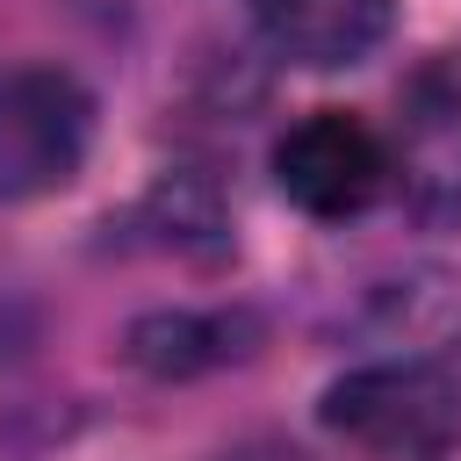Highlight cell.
<instances>
[{
	"mask_svg": "<svg viewBox=\"0 0 461 461\" xmlns=\"http://www.w3.org/2000/svg\"><path fill=\"white\" fill-rule=\"evenodd\" d=\"M324 425L375 461H439L461 447V346L367 360L324 389Z\"/></svg>",
	"mask_w": 461,
	"mask_h": 461,
	"instance_id": "6da1fadb",
	"label": "cell"
},
{
	"mask_svg": "<svg viewBox=\"0 0 461 461\" xmlns=\"http://www.w3.org/2000/svg\"><path fill=\"white\" fill-rule=\"evenodd\" d=\"M389 180L418 223H432V230L461 223V72L447 58L418 65L396 101Z\"/></svg>",
	"mask_w": 461,
	"mask_h": 461,
	"instance_id": "277c9868",
	"label": "cell"
},
{
	"mask_svg": "<svg viewBox=\"0 0 461 461\" xmlns=\"http://www.w3.org/2000/svg\"><path fill=\"white\" fill-rule=\"evenodd\" d=\"M274 187L324 223L360 216L382 187H389V144L375 137V122H360L353 108H310L303 122L281 130L274 144Z\"/></svg>",
	"mask_w": 461,
	"mask_h": 461,
	"instance_id": "3957f363",
	"label": "cell"
},
{
	"mask_svg": "<svg viewBox=\"0 0 461 461\" xmlns=\"http://www.w3.org/2000/svg\"><path fill=\"white\" fill-rule=\"evenodd\" d=\"M94 144V94L65 65H0V202L58 194Z\"/></svg>",
	"mask_w": 461,
	"mask_h": 461,
	"instance_id": "7a4b0ae2",
	"label": "cell"
},
{
	"mask_svg": "<svg viewBox=\"0 0 461 461\" xmlns=\"http://www.w3.org/2000/svg\"><path fill=\"white\" fill-rule=\"evenodd\" d=\"M259 324L245 310H158L130 324V360L151 375H202L238 353H252Z\"/></svg>",
	"mask_w": 461,
	"mask_h": 461,
	"instance_id": "8992f818",
	"label": "cell"
},
{
	"mask_svg": "<svg viewBox=\"0 0 461 461\" xmlns=\"http://www.w3.org/2000/svg\"><path fill=\"white\" fill-rule=\"evenodd\" d=\"M216 461H310V454H303V447H288V439H245V447L216 454Z\"/></svg>",
	"mask_w": 461,
	"mask_h": 461,
	"instance_id": "52a82bcc",
	"label": "cell"
},
{
	"mask_svg": "<svg viewBox=\"0 0 461 461\" xmlns=\"http://www.w3.org/2000/svg\"><path fill=\"white\" fill-rule=\"evenodd\" d=\"M252 22L281 58L339 72L382 50V36L396 29V0H252Z\"/></svg>",
	"mask_w": 461,
	"mask_h": 461,
	"instance_id": "5b68a950",
	"label": "cell"
}]
</instances>
